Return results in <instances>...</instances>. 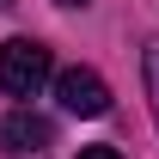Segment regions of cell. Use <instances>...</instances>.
I'll list each match as a JSON object with an SVG mask.
<instances>
[{
  "label": "cell",
  "instance_id": "7a4b0ae2",
  "mask_svg": "<svg viewBox=\"0 0 159 159\" xmlns=\"http://www.w3.org/2000/svg\"><path fill=\"white\" fill-rule=\"evenodd\" d=\"M55 98H61V110H74V116H104V110H110V86H104L92 67H61L55 74Z\"/></svg>",
  "mask_w": 159,
  "mask_h": 159
},
{
  "label": "cell",
  "instance_id": "6da1fadb",
  "mask_svg": "<svg viewBox=\"0 0 159 159\" xmlns=\"http://www.w3.org/2000/svg\"><path fill=\"white\" fill-rule=\"evenodd\" d=\"M49 80H55V61H49V49H43L37 37L0 43V92H6V98H37Z\"/></svg>",
  "mask_w": 159,
  "mask_h": 159
},
{
  "label": "cell",
  "instance_id": "277c9868",
  "mask_svg": "<svg viewBox=\"0 0 159 159\" xmlns=\"http://www.w3.org/2000/svg\"><path fill=\"white\" fill-rule=\"evenodd\" d=\"M141 74H147V104H153V122H159V43H147V55H141Z\"/></svg>",
  "mask_w": 159,
  "mask_h": 159
},
{
  "label": "cell",
  "instance_id": "8992f818",
  "mask_svg": "<svg viewBox=\"0 0 159 159\" xmlns=\"http://www.w3.org/2000/svg\"><path fill=\"white\" fill-rule=\"evenodd\" d=\"M55 6H86V0H55Z\"/></svg>",
  "mask_w": 159,
  "mask_h": 159
},
{
  "label": "cell",
  "instance_id": "52a82bcc",
  "mask_svg": "<svg viewBox=\"0 0 159 159\" xmlns=\"http://www.w3.org/2000/svg\"><path fill=\"white\" fill-rule=\"evenodd\" d=\"M6 6H12V0H0V12H6Z\"/></svg>",
  "mask_w": 159,
  "mask_h": 159
},
{
  "label": "cell",
  "instance_id": "5b68a950",
  "mask_svg": "<svg viewBox=\"0 0 159 159\" xmlns=\"http://www.w3.org/2000/svg\"><path fill=\"white\" fill-rule=\"evenodd\" d=\"M80 159H122L116 147H80Z\"/></svg>",
  "mask_w": 159,
  "mask_h": 159
},
{
  "label": "cell",
  "instance_id": "3957f363",
  "mask_svg": "<svg viewBox=\"0 0 159 159\" xmlns=\"http://www.w3.org/2000/svg\"><path fill=\"white\" fill-rule=\"evenodd\" d=\"M0 141H6V153H43V147L55 141V129H49L37 110H12V116L0 122Z\"/></svg>",
  "mask_w": 159,
  "mask_h": 159
}]
</instances>
